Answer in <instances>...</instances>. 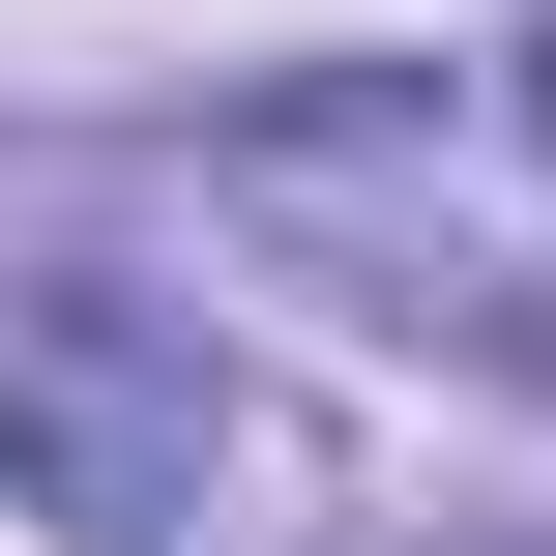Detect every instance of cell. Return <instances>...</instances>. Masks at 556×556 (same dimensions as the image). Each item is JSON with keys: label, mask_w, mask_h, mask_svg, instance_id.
Listing matches in <instances>:
<instances>
[]
</instances>
